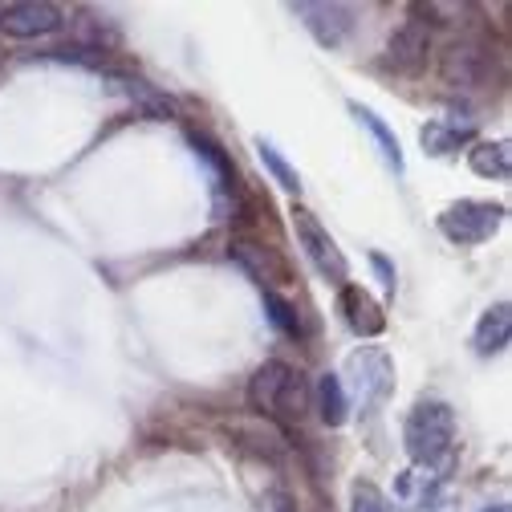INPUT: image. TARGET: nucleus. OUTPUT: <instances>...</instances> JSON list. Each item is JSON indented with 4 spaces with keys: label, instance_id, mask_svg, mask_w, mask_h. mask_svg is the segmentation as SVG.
<instances>
[{
    "label": "nucleus",
    "instance_id": "nucleus-5",
    "mask_svg": "<svg viewBox=\"0 0 512 512\" xmlns=\"http://www.w3.org/2000/svg\"><path fill=\"white\" fill-rule=\"evenodd\" d=\"M289 216H293V232H297V244H301L305 256H309V265L322 273L326 281L346 285V281H350V265H346V256H342L338 240L330 236V228L317 220L309 208H293Z\"/></svg>",
    "mask_w": 512,
    "mask_h": 512
},
{
    "label": "nucleus",
    "instance_id": "nucleus-4",
    "mask_svg": "<svg viewBox=\"0 0 512 512\" xmlns=\"http://www.w3.org/2000/svg\"><path fill=\"white\" fill-rule=\"evenodd\" d=\"M508 208L504 204H492V200H460V204H447L439 212V232L460 244V248H476L484 240H492L504 224Z\"/></svg>",
    "mask_w": 512,
    "mask_h": 512
},
{
    "label": "nucleus",
    "instance_id": "nucleus-17",
    "mask_svg": "<svg viewBox=\"0 0 512 512\" xmlns=\"http://www.w3.org/2000/svg\"><path fill=\"white\" fill-rule=\"evenodd\" d=\"M114 82L122 86L126 98H131L135 106H143L151 118H171V98H163V94L151 90L147 82H139V78H131V74H114Z\"/></svg>",
    "mask_w": 512,
    "mask_h": 512
},
{
    "label": "nucleus",
    "instance_id": "nucleus-20",
    "mask_svg": "<svg viewBox=\"0 0 512 512\" xmlns=\"http://www.w3.org/2000/svg\"><path fill=\"white\" fill-rule=\"evenodd\" d=\"M256 155H261V163L273 171V179L285 187V191H301V179H297V171L285 163V155L269 143V139H256Z\"/></svg>",
    "mask_w": 512,
    "mask_h": 512
},
{
    "label": "nucleus",
    "instance_id": "nucleus-12",
    "mask_svg": "<svg viewBox=\"0 0 512 512\" xmlns=\"http://www.w3.org/2000/svg\"><path fill=\"white\" fill-rule=\"evenodd\" d=\"M508 338H512V305L508 301H496V305H488L480 313L472 346H476L480 358H492V354H500L508 346Z\"/></svg>",
    "mask_w": 512,
    "mask_h": 512
},
{
    "label": "nucleus",
    "instance_id": "nucleus-8",
    "mask_svg": "<svg viewBox=\"0 0 512 512\" xmlns=\"http://www.w3.org/2000/svg\"><path fill=\"white\" fill-rule=\"evenodd\" d=\"M293 13L301 17V25L317 41L330 45V49H338L354 33V9H346V5H309V0H301V5H293Z\"/></svg>",
    "mask_w": 512,
    "mask_h": 512
},
{
    "label": "nucleus",
    "instance_id": "nucleus-18",
    "mask_svg": "<svg viewBox=\"0 0 512 512\" xmlns=\"http://www.w3.org/2000/svg\"><path fill=\"white\" fill-rule=\"evenodd\" d=\"M265 313L285 338H301V313L293 301H285L277 289H265Z\"/></svg>",
    "mask_w": 512,
    "mask_h": 512
},
{
    "label": "nucleus",
    "instance_id": "nucleus-3",
    "mask_svg": "<svg viewBox=\"0 0 512 512\" xmlns=\"http://www.w3.org/2000/svg\"><path fill=\"white\" fill-rule=\"evenodd\" d=\"M342 391L346 399L354 395L362 403V411H374L391 399L395 391V362L387 350H378V346H362L358 354L346 358V382H342Z\"/></svg>",
    "mask_w": 512,
    "mask_h": 512
},
{
    "label": "nucleus",
    "instance_id": "nucleus-13",
    "mask_svg": "<svg viewBox=\"0 0 512 512\" xmlns=\"http://www.w3.org/2000/svg\"><path fill=\"white\" fill-rule=\"evenodd\" d=\"M350 114L358 118V126H366V131H370V139L378 143V151H382V159H387V167L395 171V175H403V147H399V139H395V131H391V126L387 122H382L370 106H362V102H350Z\"/></svg>",
    "mask_w": 512,
    "mask_h": 512
},
{
    "label": "nucleus",
    "instance_id": "nucleus-9",
    "mask_svg": "<svg viewBox=\"0 0 512 512\" xmlns=\"http://www.w3.org/2000/svg\"><path fill=\"white\" fill-rule=\"evenodd\" d=\"M427 53H431V33L423 21H407L391 33L387 41V66L395 74H419L427 66Z\"/></svg>",
    "mask_w": 512,
    "mask_h": 512
},
{
    "label": "nucleus",
    "instance_id": "nucleus-6",
    "mask_svg": "<svg viewBox=\"0 0 512 512\" xmlns=\"http://www.w3.org/2000/svg\"><path fill=\"white\" fill-rule=\"evenodd\" d=\"M61 25H66V21H61V9L49 5V0H17V5L0 9V33L17 37V41L49 37V33H57Z\"/></svg>",
    "mask_w": 512,
    "mask_h": 512
},
{
    "label": "nucleus",
    "instance_id": "nucleus-23",
    "mask_svg": "<svg viewBox=\"0 0 512 512\" xmlns=\"http://www.w3.org/2000/svg\"><path fill=\"white\" fill-rule=\"evenodd\" d=\"M277 512H297V508H293V500H289V496H277Z\"/></svg>",
    "mask_w": 512,
    "mask_h": 512
},
{
    "label": "nucleus",
    "instance_id": "nucleus-15",
    "mask_svg": "<svg viewBox=\"0 0 512 512\" xmlns=\"http://www.w3.org/2000/svg\"><path fill=\"white\" fill-rule=\"evenodd\" d=\"M317 415H322L326 427H342L350 419V399L342 391V374H322L317 378Z\"/></svg>",
    "mask_w": 512,
    "mask_h": 512
},
{
    "label": "nucleus",
    "instance_id": "nucleus-19",
    "mask_svg": "<svg viewBox=\"0 0 512 512\" xmlns=\"http://www.w3.org/2000/svg\"><path fill=\"white\" fill-rule=\"evenodd\" d=\"M191 147H196V155H200L204 163H212V171L220 175V187H236V167H232V159H228L208 135H191Z\"/></svg>",
    "mask_w": 512,
    "mask_h": 512
},
{
    "label": "nucleus",
    "instance_id": "nucleus-22",
    "mask_svg": "<svg viewBox=\"0 0 512 512\" xmlns=\"http://www.w3.org/2000/svg\"><path fill=\"white\" fill-rule=\"evenodd\" d=\"M370 265L378 269V277H382V285H387V289L395 293V269H391V261H387V256H382V252H374V256H370Z\"/></svg>",
    "mask_w": 512,
    "mask_h": 512
},
{
    "label": "nucleus",
    "instance_id": "nucleus-16",
    "mask_svg": "<svg viewBox=\"0 0 512 512\" xmlns=\"http://www.w3.org/2000/svg\"><path fill=\"white\" fill-rule=\"evenodd\" d=\"M472 139V122H447V118H435V122H427L423 126V147L431 151V155H452L460 143H468Z\"/></svg>",
    "mask_w": 512,
    "mask_h": 512
},
{
    "label": "nucleus",
    "instance_id": "nucleus-14",
    "mask_svg": "<svg viewBox=\"0 0 512 512\" xmlns=\"http://www.w3.org/2000/svg\"><path fill=\"white\" fill-rule=\"evenodd\" d=\"M468 167H472L480 179H508V175H512V147H508V139H496V143H472V151H468Z\"/></svg>",
    "mask_w": 512,
    "mask_h": 512
},
{
    "label": "nucleus",
    "instance_id": "nucleus-11",
    "mask_svg": "<svg viewBox=\"0 0 512 512\" xmlns=\"http://www.w3.org/2000/svg\"><path fill=\"white\" fill-rule=\"evenodd\" d=\"M342 313H346V326L362 338H378L387 330V317H382V305L362 289V285H342V297H338Z\"/></svg>",
    "mask_w": 512,
    "mask_h": 512
},
{
    "label": "nucleus",
    "instance_id": "nucleus-24",
    "mask_svg": "<svg viewBox=\"0 0 512 512\" xmlns=\"http://www.w3.org/2000/svg\"><path fill=\"white\" fill-rule=\"evenodd\" d=\"M0 66H5V49H0Z\"/></svg>",
    "mask_w": 512,
    "mask_h": 512
},
{
    "label": "nucleus",
    "instance_id": "nucleus-1",
    "mask_svg": "<svg viewBox=\"0 0 512 512\" xmlns=\"http://www.w3.org/2000/svg\"><path fill=\"white\" fill-rule=\"evenodd\" d=\"M248 407L273 423H301L309 411V387L289 362H265L248 378Z\"/></svg>",
    "mask_w": 512,
    "mask_h": 512
},
{
    "label": "nucleus",
    "instance_id": "nucleus-21",
    "mask_svg": "<svg viewBox=\"0 0 512 512\" xmlns=\"http://www.w3.org/2000/svg\"><path fill=\"white\" fill-rule=\"evenodd\" d=\"M350 512H395L391 496L374 488V484H354V496H350Z\"/></svg>",
    "mask_w": 512,
    "mask_h": 512
},
{
    "label": "nucleus",
    "instance_id": "nucleus-2",
    "mask_svg": "<svg viewBox=\"0 0 512 512\" xmlns=\"http://www.w3.org/2000/svg\"><path fill=\"white\" fill-rule=\"evenodd\" d=\"M452 443H456V411L452 407L439 403V399L411 407V415L403 423V447L419 468L447 460L452 456Z\"/></svg>",
    "mask_w": 512,
    "mask_h": 512
},
{
    "label": "nucleus",
    "instance_id": "nucleus-10",
    "mask_svg": "<svg viewBox=\"0 0 512 512\" xmlns=\"http://www.w3.org/2000/svg\"><path fill=\"white\" fill-rule=\"evenodd\" d=\"M232 261L252 277L261 281L265 289L273 285H285L289 281V265L281 261V252L269 248V244H256V240H232Z\"/></svg>",
    "mask_w": 512,
    "mask_h": 512
},
{
    "label": "nucleus",
    "instance_id": "nucleus-7",
    "mask_svg": "<svg viewBox=\"0 0 512 512\" xmlns=\"http://www.w3.org/2000/svg\"><path fill=\"white\" fill-rule=\"evenodd\" d=\"M488 53H484V45H476V41H464V45H452L443 53V66H439V74H443V82L447 86H460V90H480L484 82H488Z\"/></svg>",
    "mask_w": 512,
    "mask_h": 512
}]
</instances>
